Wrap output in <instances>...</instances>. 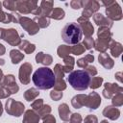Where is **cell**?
Wrapping results in <instances>:
<instances>
[{"label": "cell", "instance_id": "35", "mask_svg": "<svg viewBox=\"0 0 123 123\" xmlns=\"http://www.w3.org/2000/svg\"><path fill=\"white\" fill-rule=\"evenodd\" d=\"M85 47L82 43H77L73 46H70V52L74 55H82L85 52Z\"/></svg>", "mask_w": 123, "mask_h": 123}, {"label": "cell", "instance_id": "3", "mask_svg": "<svg viewBox=\"0 0 123 123\" xmlns=\"http://www.w3.org/2000/svg\"><path fill=\"white\" fill-rule=\"evenodd\" d=\"M82 37L83 34L78 23H67L62 30V38L67 44L75 45L79 43L82 39Z\"/></svg>", "mask_w": 123, "mask_h": 123}, {"label": "cell", "instance_id": "2", "mask_svg": "<svg viewBox=\"0 0 123 123\" xmlns=\"http://www.w3.org/2000/svg\"><path fill=\"white\" fill-rule=\"evenodd\" d=\"M67 81L74 89L83 91L89 86L90 76L85 70H73L69 73Z\"/></svg>", "mask_w": 123, "mask_h": 123}, {"label": "cell", "instance_id": "44", "mask_svg": "<svg viewBox=\"0 0 123 123\" xmlns=\"http://www.w3.org/2000/svg\"><path fill=\"white\" fill-rule=\"evenodd\" d=\"M69 120H70V123H82L83 119H82V116L80 113L75 112V113H72L70 115Z\"/></svg>", "mask_w": 123, "mask_h": 123}, {"label": "cell", "instance_id": "19", "mask_svg": "<svg viewBox=\"0 0 123 123\" xmlns=\"http://www.w3.org/2000/svg\"><path fill=\"white\" fill-rule=\"evenodd\" d=\"M109 48H110V51H111V56L114 57V58H118L122 54V51H123L122 44L120 42H118V41H115L114 39H111L110 41Z\"/></svg>", "mask_w": 123, "mask_h": 123}, {"label": "cell", "instance_id": "22", "mask_svg": "<svg viewBox=\"0 0 123 123\" xmlns=\"http://www.w3.org/2000/svg\"><path fill=\"white\" fill-rule=\"evenodd\" d=\"M53 5H54V2L53 1H41L40 2V10H41V14L40 15H43V16H46V17H49L52 11H53Z\"/></svg>", "mask_w": 123, "mask_h": 123}, {"label": "cell", "instance_id": "17", "mask_svg": "<svg viewBox=\"0 0 123 123\" xmlns=\"http://www.w3.org/2000/svg\"><path fill=\"white\" fill-rule=\"evenodd\" d=\"M98 62L104 68L108 70L111 69L114 66V61L107 53H100L98 56Z\"/></svg>", "mask_w": 123, "mask_h": 123}, {"label": "cell", "instance_id": "49", "mask_svg": "<svg viewBox=\"0 0 123 123\" xmlns=\"http://www.w3.org/2000/svg\"><path fill=\"white\" fill-rule=\"evenodd\" d=\"M20 14L16 12H13L11 13V22L12 23H19V19H20Z\"/></svg>", "mask_w": 123, "mask_h": 123}, {"label": "cell", "instance_id": "27", "mask_svg": "<svg viewBox=\"0 0 123 123\" xmlns=\"http://www.w3.org/2000/svg\"><path fill=\"white\" fill-rule=\"evenodd\" d=\"M109 43H110V41H108V40L97 38L94 42V48L96 51H98L100 53H106V51L109 48Z\"/></svg>", "mask_w": 123, "mask_h": 123}, {"label": "cell", "instance_id": "52", "mask_svg": "<svg viewBox=\"0 0 123 123\" xmlns=\"http://www.w3.org/2000/svg\"><path fill=\"white\" fill-rule=\"evenodd\" d=\"M86 60V62L89 63V62H92L93 61H94V56L90 53V54H87V55H86L85 57H84Z\"/></svg>", "mask_w": 123, "mask_h": 123}, {"label": "cell", "instance_id": "60", "mask_svg": "<svg viewBox=\"0 0 123 123\" xmlns=\"http://www.w3.org/2000/svg\"><path fill=\"white\" fill-rule=\"evenodd\" d=\"M65 123H67V122H65Z\"/></svg>", "mask_w": 123, "mask_h": 123}, {"label": "cell", "instance_id": "11", "mask_svg": "<svg viewBox=\"0 0 123 123\" xmlns=\"http://www.w3.org/2000/svg\"><path fill=\"white\" fill-rule=\"evenodd\" d=\"M33 71V66L30 62H24L20 65L18 71V78L22 85H28L31 81V73Z\"/></svg>", "mask_w": 123, "mask_h": 123}, {"label": "cell", "instance_id": "32", "mask_svg": "<svg viewBox=\"0 0 123 123\" xmlns=\"http://www.w3.org/2000/svg\"><path fill=\"white\" fill-rule=\"evenodd\" d=\"M111 104L113 107H121L123 105V93L119 92L111 97Z\"/></svg>", "mask_w": 123, "mask_h": 123}, {"label": "cell", "instance_id": "38", "mask_svg": "<svg viewBox=\"0 0 123 123\" xmlns=\"http://www.w3.org/2000/svg\"><path fill=\"white\" fill-rule=\"evenodd\" d=\"M66 88V83L63 79H55V85H54V89L62 91Z\"/></svg>", "mask_w": 123, "mask_h": 123}, {"label": "cell", "instance_id": "12", "mask_svg": "<svg viewBox=\"0 0 123 123\" xmlns=\"http://www.w3.org/2000/svg\"><path fill=\"white\" fill-rule=\"evenodd\" d=\"M77 22H78V25L81 28L82 34H84L86 37H92V35L94 33V27H93L92 23L89 21L88 18H85L83 16H80L77 19Z\"/></svg>", "mask_w": 123, "mask_h": 123}, {"label": "cell", "instance_id": "24", "mask_svg": "<svg viewBox=\"0 0 123 123\" xmlns=\"http://www.w3.org/2000/svg\"><path fill=\"white\" fill-rule=\"evenodd\" d=\"M86 94H77L71 99V105L75 109H81L82 107L85 106L86 102Z\"/></svg>", "mask_w": 123, "mask_h": 123}, {"label": "cell", "instance_id": "51", "mask_svg": "<svg viewBox=\"0 0 123 123\" xmlns=\"http://www.w3.org/2000/svg\"><path fill=\"white\" fill-rule=\"evenodd\" d=\"M87 64H88V62H86V60L85 58H81L77 61V65L81 68H86L87 66Z\"/></svg>", "mask_w": 123, "mask_h": 123}, {"label": "cell", "instance_id": "28", "mask_svg": "<svg viewBox=\"0 0 123 123\" xmlns=\"http://www.w3.org/2000/svg\"><path fill=\"white\" fill-rule=\"evenodd\" d=\"M39 95V91L38 89H37L36 87H31L29 89H27L25 92H24V99L28 102H31L33 100H35L37 96Z\"/></svg>", "mask_w": 123, "mask_h": 123}, {"label": "cell", "instance_id": "31", "mask_svg": "<svg viewBox=\"0 0 123 123\" xmlns=\"http://www.w3.org/2000/svg\"><path fill=\"white\" fill-rule=\"evenodd\" d=\"M70 46L69 45H65V44H62L58 47L57 49V54L60 58H65L67 56H69L70 54Z\"/></svg>", "mask_w": 123, "mask_h": 123}, {"label": "cell", "instance_id": "20", "mask_svg": "<svg viewBox=\"0 0 123 123\" xmlns=\"http://www.w3.org/2000/svg\"><path fill=\"white\" fill-rule=\"evenodd\" d=\"M58 112H59V116L62 120L63 121H68L69 118H70V115H71V111L69 110V107L67 104L65 103H62L61 105H59V108H58Z\"/></svg>", "mask_w": 123, "mask_h": 123}, {"label": "cell", "instance_id": "1", "mask_svg": "<svg viewBox=\"0 0 123 123\" xmlns=\"http://www.w3.org/2000/svg\"><path fill=\"white\" fill-rule=\"evenodd\" d=\"M33 82L37 87L39 89H49L54 87L55 85V75L52 69L43 66L37 68L33 74Z\"/></svg>", "mask_w": 123, "mask_h": 123}, {"label": "cell", "instance_id": "58", "mask_svg": "<svg viewBox=\"0 0 123 123\" xmlns=\"http://www.w3.org/2000/svg\"><path fill=\"white\" fill-rule=\"evenodd\" d=\"M3 76H4V74H3V71H2V69H0V81L2 80Z\"/></svg>", "mask_w": 123, "mask_h": 123}, {"label": "cell", "instance_id": "34", "mask_svg": "<svg viewBox=\"0 0 123 123\" xmlns=\"http://www.w3.org/2000/svg\"><path fill=\"white\" fill-rule=\"evenodd\" d=\"M54 75H55V79H63L64 77V72L62 70V65L60 63H57L54 66V71H53Z\"/></svg>", "mask_w": 123, "mask_h": 123}, {"label": "cell", "instance_id": "48", "mask_svg": "<svg viewBox=\"0 0 123 123\" xmlns=\"http://www.w3.org/2000/svg\"><path fill=\"white\" fill-rule=\"evenodd\" d=\"M70 7L73 10H79L82 8V0H72L70 2Z\"/></svg>", "mask_w": 123, "mask_h": 123}, {"label": "cell", "instance_id": "40", "mask_svg": "<svg viewBox=\"0 0 123 123\" xmlns=\"http://www.w3.org/2000/svg\"><path fill=\"white\" fill-rule=\"evenodd\" d=\"M63 63H64L63 65H65V66L73 69L74 68V64H75V59L72 56L69 55V56L63 58Z\"/></svg>", "mask_w": 123, "mask_h": 123}, {"label": "cell", "instance_id": "10", "mask_svg": "<svg viewBox=\"0 0 123 123\" xmlns=\"http://www.w3.org/2000/svg\"><path fill=\"white\" fill-rule=\"evenodd\" d=\"M19 24L30 36H34V35L37 34L38 31H39L38 25L33 19H31L29 17L21 16L20 19H19Z\"/></svg>", "mask_w": 123, "mask_h": 123}, {"label": "cell", "instance_id": "18", "mask_svg": "<svg viewBox=\"0 0 123 123\" xmlns=\"http://www.w3.org/2000/svg\"><path fill=\"white\" fill-rule=\"evenodd\" d=\"M39 120H40V117L37 114V112L35 111L34 110L30 109L25 111L22 123H38Z\"/></svg>", "mask_w": 123, "mask_h": 123}, {"label": "cell", "instance_id": "9", "mask_svg": "<svg viewBox=\"0 0 123 123\" xmlns=\"http://www.w3.org/2000/svg\"><path fill=\"white\" fill-rule=\"evenodd\" d=\"M0 86L7 88L11 94L17 93L19 90V86L15 82V77L12 74H7L3 76L2 80L0 81Z\"/></svg>", "mask_w": 123, "mask_h": 123}, {"label": "cell", "instance_id": "59", "mask_svg": "<svg viewBox=\"0 0 123 123\" xmlns=\"http://www.w3.org/2000/svg\"><path fill=\"white\" fill-rule=\"evenodd\" d=\"M100 123H110V122H108V120H105V119H104V120H102Z\"/></svg>", "mask_w": 123, "mask_h": 123}, {"label": "cell", "instance_id": "46", "mask_svg": "<svg viewBox=\"0 0 123 123\" xmlns=\"http://www.w3.org/2000/svg\"><path fill=\"white\" fill-rule=\"evenodd\" d=\"M85 71L89 75V76H95L97 74V69L94 65H87L85 68Z\"/></svg>", "mask_w": 123, "mask_h": 123}, {"label": "cell", "instance_id": "30", "mask_svg": "<svg viewBox=\"0 0 123 123\" xmlns=\"http://www.w3.org/2000/svg\"><path fill=\"white\" fill-rule=\"evenodd\" d=\"M64 15H65V12L62 9V8H54L49 18H52V19H55V20H62L64 18Z\"/></svg>", "mask_w": 123, "mask_h": 123}, {"label": "cell", "instance_id": "6", "mask_svg": "<svg viewBox=\"0 0 123 123\" xmlns=\"http://www.w3.org/2000/svg\"><path fill=\"white\" fill-rule=\"evenodd\" d=\"M82 16L85 18H89L100 9V4L95 0H82Z\"/></svg>", "mask_w": 123, "mask_h": 123}, {"label": "cell", "instance_id": "36", "mask_svg": "<svg viewBox=\"0 0 123 123\" xmlns=\"http://www.w3.org/2000/svg\"><path fill=\"white\" fill-rule=\"evenodd\" d=\"M2 3L0 2V22L8 24L11 23V13H7L2 10Z\"/></svg>", "mask_w": 123, "mask_h": 123}, {"label": "cell", "instance_id": "5", "mask_svg": "<svg viewBox=\"0 0 123 123\" xmlns=\"http://www.w3.org/2000/svg\"><path fill=\"white\" fill-rule=\"evenodd\" d=\"M37 6L38 5L36 0H17L15 1V12L23 14L33 13Z\"/></svg>", "mask_w": 123, "mask_h": 123}, {"label": "cell", "instance_id": "50", "mask_svg": "<svg viewBox=\"0 0 123 123\" xmlns=\"http://www.w3.org/2000/svg\"><path fill=\"white\" fill-rule=\"evenodd\" d=\"M42 121H43V123H57L55 116L52 114H48V115L44 116L42 118Z\"/></svg>", "mask_w": 123, "mask_h": 123}, {"label": "cell", "instance_id": "25", "mask_svg": "<svg viewBox=\"0 0 123 123\" xmlns=\"http://www.w3.org/2000/svg\"><path fill=\"white\" fill-rule=\"evenodd\" d=\"M24 54L17 49H12L10 51V58L12 60V64H17L19 63L23 59H24Z\"/></svg>", "mask_w": 123, "mask_h": 123}, {"label": "cell", "instance_id": "16", "mask_svg": "<svg viewBox=\"0 0 123 123\" xmlns=\"http://www.w3.org/2000/svg\"><path fill=\"white\" fill-rule=\"evenodd\" d=\"M102 114L105 117H107L111 120H117L120 117V111L116 107L107 106V107L104 108V110L102 111Z\"/></svg>", "mask_w": 123, "mask_h": 123}, {"label": "cell", "instance_id": "41", "mask_svg": "<svg viewBox=\"0 0 123 123\" xmlns=\"http://www.w3.org/2000/svg\"><path fill=\"white\" fill-rule=\"evenodd\" d=\"M2 5L9 11H12V12H15V1L13 0H5Z\"/></svg>", "mask_w": 123, "mask_h": 123}, {"label": "cell", "instance_id": "21", "mask_svg": "<svg viewBox=\"0 0 123 123\" xmlns=\"http://www.w3.org/2000/svg\"><path fill=\"white\" fill-rule=\"evenodd\" d=\"M53 58L49 54H45L43 52H38L36 55V62L37 63H42L44 66H48L52 63Z\"/></svg>", "mask_w": 123, "mask_h": 123}, {"label": "cell", "instance_id": "8", "mask_svg": "<svg viewBox=\"0 0 123 123\" xmlns=\"http://www.w3.org/2000/svg\"><path fill=\"white\" fill-rule=\"evenodd\" d=\"M2 39L5 40L8 44H10L12 46H18L19 43L22 40L20 35L17 32V30L13 29V28L5 29L4 36H3V38Z\"/></svg>", "mask_w": 123, "mask_h": 123}, {"label": "cell", "instance_id": "37", "mask_svg": "<svg viewBox=\"0 0 123 123\" xmlns=\"http://www.w3.org/2000/svg\"><path fill=\"white\" fill-rule=\"evenodd\" d=\"M51 111H52V109H51V106L50 105H43L37 112V114L39 115L40 118H43L44 116L50 114Z\"/></svg>", "mask_w": 123, "mask_h": 123}, {"label": "cell", "instance_id": "39", "mask_svg": "<svg viewBox=\"0 0 123 123\" xmlns=\"http://www.w3.org/2000/svg\"><path fill=\"white\" fill-rule=\"evenodd\" d=\"M94 42L95 40L93 39V37H85L84 40H83V46L85 47V49L86 50H91L93 47H94Z\"/></svg>", "mask_w": 123, "mask_h": 123}, {"label": "cell", "instance_id": "56", "mask_svg": "<svg viewBox=\"0 0 123 123\" xmlns=\"http://www.w3.org/2000/svg\"><path fill=\"white\" fill-rule=\"evenodd\" d=\"M2 113H3V105H2V102L0 100V116L2 115Z\"/></svg>", "mask_w": 123, "mask_h": 123}, {"label": "cell", "instance_id": "42", "mask_svg": "<svg viewBox=\"0 0 123 123\" xmlns=\"http://www.w3.org/2000/svg\"><path fill=\"white\" fill-rule=\"evenodd\" d=\"M50 97L54 101H59V100H61L62 98V91H59V90L53 89L50 92Z\"/></svg>", "mask_w": 123, "mask_h": 123}, {"label": "cell", "instance_id": "23", "mask_svg": "<svg viewBox=\"0 0 123 123\" xmlns=\"http://www.w3.org/2000/svg\"><path fill=\"white\" fill-rule=\"evenodd\" d=\"M97 37L99 39H104V40H108L111 41L112 38V34L111 32V30L109 28L106 27H99L98 32H97Z\"/></svg>", "mask_w": 123, "mask_h": 123}, {"label": "cell", "instance_id": "54", "mask_svg": "<svg viewBox=\"0 0 123 123\" xmlns=\"http://www.w3.org/2000/svg\"><path fill=\"white\" fill-rule=\"evenodd\" d=\"M5 53H6V48H5V46L0 43V56H3Z\"/></svg>", "mask_w": 123, "mask_h": 123}, {"label": "cell", "instance_id": "55", "mask_svg": "<svg viewBox=\"0 0 123 123\" xmlns=\"http://www.w3.org/2000/svg\"><path fill=\"white\" fill-rule=\"evenodd\" d=\"M4 32H5V29H4V28H0V38H1V39L3 38Z\"/></svg>", "mask_w": 123, "mask_h": 123}, {"label": "cell", "instance_id": "15", "mask_svg": "<svg viewBox=\"0 0 123 123\" xmlns=\"http://www.w3.org/2000/svg\"><path fill=\"white\" fill-rule=\"evenodd\" d=\"M93 21L97 26L106 27L109 29H111L113 25V22L111 20H110L108 17H106L105 15H103L102 13H99V12H96L93 14Z\"/></svg>", "mask_w": 123, "mask_h": 123}, {"label": "cell", "instance_id": "13", "mask_svg": "<svg viewBox=\"0 0 123 123\" xmlns=\"http://www.w3.org/2000/svg\"><path fill=\"white\" fill-rule=\"evenodd\" d=\"M123 91V87L115 83H106L104 84V89L102 94L107 99H111V97L119 92Z\"/></svg>", "mask_w": 123, "mask_h": 123}, {"label": "cell", "instance_id": "7", "mask_svg": "<svg viewBox=\"0 0 123 123\" xmlns=\"http://www.w3.org/2000/svg\"><path fill=\"white\" fill-rule=\"evenodd\" d=\"M105 12L107 14L106 17H108L110 20L113 21H118L121 20L123 15H122V10L121 7L119 6V4L117 3V1H113L110 6L106 7Z\"/></svg>", "mask_w": 123, "mask_h": 123}, {"label": "cell", "instance_id": "43", "mask_svg": "<svg viewBox=\"0 0 123 123\" xmlns=\"http://www.w3.org/2000/svg\"><path fill=\"white\" fill-rule=\"evenodd\" d=\"M43 105H44V104H43V99H37V100H35V101L31 104V108H32V110H34L35 111H37Z\"/></svg>", "mask_w": 123, "mask_h": 123}, {"label": "cell", "instance_id": "14", "mask_svg": "<svg viewBox=\"0 0 123 123\" xmlns=\"http://www.w3.org/2000/svg\"><path fill=\"white\" fill-rule=\"evenodd\" d=\"M101 105V97L97 92H90L86 97L85 107L88 108L89 110H97Z\"/></svg>", "mask_w": 123, "mask_h": 123}, {"label": "cell", "instance_id": "26", "mask_svg": "<svg viewBox=\"0 0 123 123\" xmlns=\"http://www.w3.org/2000/svg\"><path fill=\"white\" fill-rule=\"evenodd\" d=\"M18 48H19V50L24 51L26 54H32V53L36 50V45L33 44V43H30V42H29L28 40H26V39H23V40H21V42L19 43Z\"/></svg>", "mask_w": 123, "mask_h": 123}, {"label": "cell", "instance_id": "29", "mask_svg": "<svg viewBox=\"0 0 123 123\" xmlns=\"http://www.w3.org/2000/svg\"><path fill=\"white\" fill-rule=\"evenodd\" d=\"M33 20L38 25L39 28H47L50 25V18L46 17V16H43V15L35 16V18Z\"/></svg>", "mask_w": 123, "mask_h": 123}, {"label": "cell", "instance_id": "45", "mask_svg": "<svg viewBox=\"0 0 123 123\" xmlns=\"http://www.w3.org/2000/svg\"><path fill=\"white\" fill-rule=\"evenodd\" d=\"M85 123H98V118L94 114H88L84 119Z\"/></svg>", "mask_w": 123, "mask_h": 123}, {"label": "cell", "instance_id": "33", "mask_svg": "<svg viewBox=\"0 0 123 123\" xmlns=\"http://www.w3.org/2000/svg\"><path fill=\"white\" fill-rule=\"evenodd\" d=\"M103 77H93L92 79H90V83H89V87L91 89H96L98 87H100L103 84Z\"/></svg>", "mask_w": 123, "mask_h": 123}, {"label": "cell", "instance_id": "53", "mask_svg": "<svg viewBox=\"0 0 123 123\" xmlns=\"http://www.w3.org/2000/svg\"><path fill=\"white\" fill-rule=\"evenodd\" d=\"M114 77H115V79L116 80H118V82L119 83H122V72L121 71H119V72H116L115 73V75H114Z\"/></svg>", "mask_w": 123, "mask_h": 123}, {"label": "cell", "instance_id": "47", "mask_svg": "<svg viewBox=\"0 0 123 123\" xmlns=\"http://www.w3.org/2000/svg\"><path fill=\"white\" fill-rule=\"evenodd\" d=\"M10 95H12V94H11V92L7 88H5L3 86H0V99L9 98Z\"/></svg>", "mask_w": 123, "mask_h": 123}, {"label": "cell", "instance_id": "4", "mask_svg": "<svg viewBox=\"0 0 123 123\" xmlns=\"http://www.w3.org/2000/svg\"><path fill=\"white\" fill-rule=\"evenodd\" d=\"M5 110L9 115L19 117L25 111V106L20 101H15L12 98H9L5 104Z\"/></svg>", "mask_w": 123, "mask_h": 123}, {"label": "cell", "instance_id": "57", "mask_svg": "<svg viewBox=\"0 0 123 123\" xmlns=\"http://www.w3.org/2000/svg\"><path fill=\"white\" fill-rule=\"evenodd\" d=\"M5 64V60L4 59H0V65H4Z\"/></svg>", "mask_w": 123, "mask_h": 123}]
</instances>
